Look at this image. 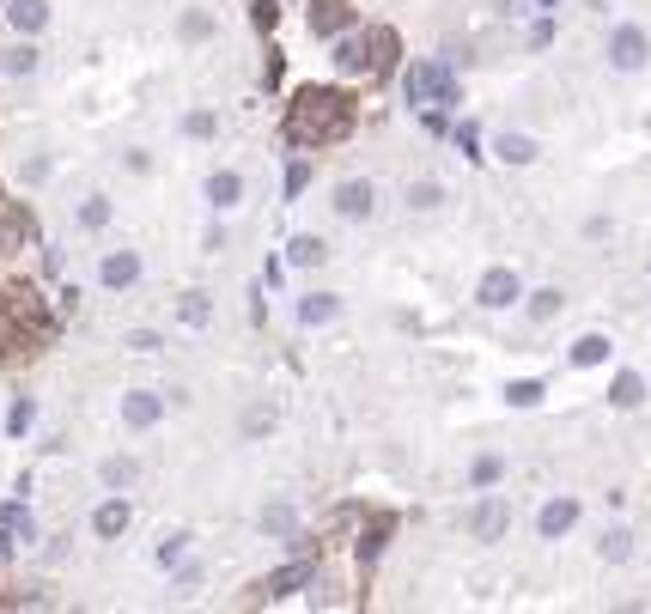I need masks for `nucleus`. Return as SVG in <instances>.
Returning <instances> with one entry per match:
<instances>
[{
    "label": "nucleus",
    "instance_id": "1",
    "mask_svg": "<svg viewBox=\"0 0 651 614\" xmlns=\"http://www.w3.org/2000/svg\"><path fill=\"white\" fill-rule=\"evenodd\" d=\"M347 128H353V98H347V92L311 86V92H299L293 104H286V146H293V152L329 146V140H341Z\"/></svg>",
    "mask_w": 651,
    "mask_h": 614
},
{
    "label": "nucleus",
    "instance_id": "2",
    "mask_svg": "<svg viewBox=\"0 0 651 614\" xmlns=\"http://www.w3.org/2000/svg\"><path fill=\"white\" fill-rule=\"evenodd\" d=\"M408 104L414 110H445L457 104V73L445 61H414L408 67Z\"/></svg>",
    "mask_w": 651,
    "mask_h": 614
},
{
    "label": "nucleus",
    "instance_id": "3",
    "mask_svg": "<svg viewBox=\"0 0 651 614\" xmlns=\"http://www.w3.org/2000/svg\"><path fill=\"white\" fill-rule=\"evenodd\" d=\"M603 55H609L615 73H645V67H651V37H645V25H615Z\"/></svg>",
    "mask_w": 651,
    "mask_h": 614
},
{
    "label": "nucleus",
    "instance_id": "4",
    "mask_svg": "<svg viewBox=\"0 0 651 614\" xmlns=\"http://www.w3.org/2000/svg\"><path fill=\"white\" fill-rule=\"evenodd\" d=\"M475 304H481V311H512V304H524V280L512 268H487L475 280Z\"/></svg>",
    "mask_w": 651,
    "mask_h": 614
},
{
    "label": "nucleus",
    "instance_id": "5",
    "mask_svg": "<svg viewBox=\"0 0 651 614\" xmlns=\"http://www.w3.org/2000/svg\"><path fill=\"white\" fill-rule=\"evenodd\" d=\"M329 207H335V219H353V225L372 219L378 213V183L372 177H347V183H335V201Z\"/></svg>",
    "mask_w": 651,
    "mask_h": 614
},
{
    "label": "nucleus",
    "instance_id": "6",
    "mask_svg": "<svg viewBox=\"0 0 651 614\" xmlns=\"http://www.w3.org/2000/svg\"><path fill=\"white\" fill-rule=\"evenodd\" d=\"M578 517H585V505H578V493H554L536 517V535L542 542H566V535L578 529Z\"/></svg>",
    "mask_w": 651,
    "mask_h": 614
},
{
    "label": "nucleus",
    "instance_id": "7",
    "mask_svg": "<svg viewBox=\"0 0 651 614\" xmlns=\"http://www.w3.org/2000/svg\"><path fill=\"white\" fill-rule=\"evenodd\" d=\"M140 274H147L140 250H104V256H98V286H104V292H128V286H140Z\"/></svg>",
    "mask_w": 651,
    "mask_h": 614
},
{
    "label": "nucleus",
    "instance_id": "8",
    "mask_svg": "<svg viewBox=\"0 0 651 614\" xmlns=\"http://www.w3.org/2000/svg\"><path fill=\"white\" fill-rule=\"evenodd\" d=\"M165 408H171L165 390H128V396H122V426H128V432H153V426L165 420Z\"/></svg>",
    "mask_w": 651,
    "mask_h": 614
},
{
    "label": "nucleus",
    "instance_id": "9",
    "mask_svg": "<svg viewBox=\"0 0 651 614\" xmlns=\"http://www.w3.org/2000/svg\"><path fill=\"white\" fill-rule=\"evenodd\" d=\"M244 195H250L244 171H213V177L201 183V201H207L213 213H238V207H244Z\"/></svg>",
    "mask_w": 651,
    "mask_h": 614
},
{
    "label": "nucleus",
    "instance_id": "10",
    "mask_svg": "<svg viewBox=\"0 0 651 614\" xmlns=\"http://www.w3.org/2000/svg\"><path fill=\"white\" fill-rule=\"evenodd\" d=\"M37 73H43L37 37H13L7 49H0V80H37Z\"/></svg>",
    "mask_w": 651,
    "mask_h": 614
},
{
    "label": "nucleus",
    "instance_id": "11",
    "mask_svg": "<svg viewBox=\"0 0 651 614\" xmlns=\"http://www.w3.org/2000/svg\"><path fill=\"white\" fill-rule=\"evenodd\" d=\"M469 529H475V542H505V529H512V505H505L499 493H487V499L475 505Z\"/></svg>",
    "mask_w": 651,
    "mask_h": 614
},
{
    "label": "nucleus",
    "instance_id": "12",
    "mask_svg": "<svg viewBox=\"0 0 651 614\" xmlns=\"http://www.w3.org/2000/svg\"><path fill=\"white\" fill-rule=\"evenodd\" d=\"M128 523H134L128 493H110V499L92 511V535H98V542H116V535H128Z\"/></svg>",
    "mask_w": 651,
    "mask_h": 614
},
{
    "label": "nucleus",
    "instance_id": "13",
    "mask_svg": "<svg viewBox=\"0 0 651 614\" xmlns=\"http://www.w3.org/2000/svg\"><path fill=\"white\" fill-rule=\"evenodd\" d=\"M293 317H299V329H329V323H341V298L335 292H305L293 304Z\"/></svg>",
    "mask_w": 651,
    "mask_h": 614
},
{
    "label": "nucleus",
    "instance_id": "14",
    "mask_svg": "<svg viewBox=\"0 0 651 614\" xmlns=\"http://www.w3.org/2000/svg\"><path fill=\"white\" fill-rule=\"evenodd\" d=\"M49 0H7V25H13V37H43L49 31Z\"/></svg>",
    "mask_w": 651,
    "mask_h": 614
},
{
    "label": "nucleus",
    "instance_id": "15",
    "mask_svg": "<svg viewBox=\"0 0 651 614\" xmlns=\"http://www.w3.org/2000/svg\"><path fill=\"white\" fill-rule=\"evenodd\" d=\"M256 523H262V535H274V542H293V535L305 529V523H299V505H293V499H268Z\"/></svg>",
    "mask_w": 651,
    "mask_h": 614
},
{
    "label": "nucleus",
    "instance_id": "16",
    "mask_svg": "<svg viewBox=\"0 0 651 614\" xmlns=\"http://www.w3.org/2000/svg\"><path fill=\"white\" fill-rule=\"evenodd\" d=\"M98 487H104V493L140 487V456H104V463H98Z\"/></svg>",
    "mask_w": 651,
    "mask_h": 614
},
{
    "label": "nucleus",
    "instance_id": "17",
    "mask_svg": "<svg viewBox=\"0 0 651 614\" xmlns=\"http://www.w3.org/2000/svg\"><path fill=\"white\" fill-rule=\"evenodd\" d=\"M274 426H280V402H268V396H262V402H250V408H244V420H238V438L262 444Z\"/></svg>",
    "mask_w": 651,
    "mask_h": 614
},
{
    "label": "nucleus",
    "instance_id": "18",
    "mask_svg": "<svg viewBox=\"0 0 651 614\" xmlns=\"http://www.w3.org/2000/svg\"><path fill=\"white\" fill-rule=\"evenodd\" d=\"M329 262V244L317 232H299V238H286V268H323Z\"/></svg>",
    "mask_w": 651,
    "mask_h": 614
},
{
    "label": "nucleus",
    "instance_id": "19",
    "mask_svg": "<svg viewBox=\"0 0 651 614\" xmlns=\"http://www.w3.org/2000/svg\"><path fill=\"white\" fill-rule=\"evenodd\" d=\"M536 152H542V146H536L530 134H518V128L493 140V159H499V165H536Z\"/></svg>",
    "mask_w": 651,
    "mask_h": 614
},
{
    "label": "nucleus",
    "instance_id": "20",
    "mask_svg": "<svg viewBox=\"0 0 651 614\" xmlns=\"http://www.w3.org/2000/svg\"><path fill=\"white\" fill-rule=\"evenodd\" d=\"M177 323H183V329H207V323H213V292L189 286V292L177 298Z\"/></svg>",
    "mask_w": 651,
    "mask_h": 614
},
{
    "label": "nucleus",
    "instance_id": "21",
    "mask_svg": "<svg viewBox=\"0 0 651 614\" xmlns=\"http://www.w3.org/2000/svg\"><path fill=\"white\" fill-rule=\"evenodd\" d=\"M615 347H609V335H578L572 347H566V359H572V371H591V365H603Z\"/></svg>",
    "mask_w": 651,
    "mask_h": 614
},
{
    "label": "nucleus",
    "instance_id": "22",
    "mask_svg": "<svg viewBox=\"0 0 651 614\" xmlns=\"http://www.w3.org/2000/svg\"><path fill=\"white\" fill-rule=\"evenodd\" d=\"M499 481H505V456H499V450H481L475 463H469V487H475V493H493Z\"/></svg>",
    "mask_w": 651,
    "mask_h": 614
},
{
    "label": "nucleus",
    "instance_id": "23",
    "mask_svg": "<svg viewBox=\"0 0 651 614\" xmlns=\"http://www.w3.org/2000/svg\"><path fill=\"white\" fill-rule=\"evenodd\" d=\"M213 31H220V19H213L207 7H189V13L177 19V37H183V43H213Z\"/></svg>",
    "mask_w": 651,
    "mask_h": 614
},
{
    "label": "nucleus",
    "instance_id": "24",
    "mask_svg": "<svg viewBox=\"0 0 651 614\" xmlns=\"http://www.w3.org/2000/svg\"><path fill=\"white\" fill-rule=\"evenodd\" d=\"M311 25L329 37V31H347L353 25V7H347V0H317V7H311Z\"/></svg>",
    "mask_w": 651,
    "mask_h": 614
},
{
    "label": "nucleus",
    "instance_id": "25",
    "mask_svg": "<svg viewBox=\"0 0 651 614\" xmlns=\"http://www.w3.org/2000/svg\"><path fill=\"white\" fill-rule=\"evenodd\" d=\"M110 195H86L80 207H74V225H80V232H104V225H110Z\"/></svg>",
    "mask_w": 651,
    "mask_h": 614
},
{
    "label": "nucleus",
    "instance_id": "26",
    "mask_svg": "<svg viewBox=\"0 0 651 614\" xmlns=\"http://www.w3.org/2000/svg\"><path fill=\"white\" fill-rule=\"evenodd\" d=\"M524 304H530V317H536V323H554V317L566 311V292H560V286H536Z\"/></svg>",
    "mask_w": 651,
    "mask_h": 614
},
{
    "label": "nucleus",
    "instance_id": "27",
    "mask_svg": "<svg viewBox=\"0 0 651 614\" xmlns=\"http://www.w3.org/2000/svg\"><path fill=\"white\" fill-rule=\"evenodd\" d=\"M609 402H615V408H639V402H645V377H639V371H615Z\"/></svg>",
    "mask_w": 651,
    "mask_h": 614
},
{
    "label": "nucleus",
    "instance_id": "28",
    "mask_svg": "<svg viewBox=\"0 0 651 614\" xmlns=\"http://www.w3.org/2000/svg\"><path fill=\"white\" fill-rule=\"evenodd\" d=\"M439 201H445V183L439 177H414L408 183V213H432Z\"/></svg>",
    "mask_w": 651,
    "mask_h": 614
},
{
    "label": "nucleus",
    "instance_id": "29",
    "mask_svg": "<svg viewBox=\"0 0 651 614\" xmlns=\"http://www.w3.org/2000/svg\"><path fill=\"white\" fill-rule=\"evenodd\" d=\"M335 61H341L347 73H372V49H366V37H341V43H335Z\"/></svg>",
    "mask_w": 651,
    "mask_h": 614
},
{
    "label": "nucleus",
    "instance_id": "30",
    "mask_svg": "<svg viewBox=\"0 0 651 614\" xmlns=\"http://www.w3.org/2000/svg\"><path fill=\"white\" fill-rule=\"evenodd\" d=\"M366 49H372V73H390L396 67V31H366Z\"/></svg>",
    "mask_w": 651,
    "mask_h": 614
},
{
    "label": "nucleus",
    "instance_id": "31",
    "mask_svg": "<svg viewBox=\"0 0 651 614\" xmlns=\"http://www.w3.org/2000/svg\"><path fill=\"white\" fill-rule=\"evenodd\" d=\"M548 390H542V377H512V383H505V402H512V408H536Z\"/></svg>",
    "mask_w": 651,
    "mask_h": 614
},
{
    "label": "nucleus",
    "instance_id": "32",
    "mask_svg": "<svg viewBox=\"0 0 651 614\" xmlns=\"http://www.w3.org/2000/svg\"><path fill=\"white\" fill-rule=\"evenodd\" d=\"M311 572H317L311 560H299V566H286V572H274V578H268V596H286V590H299V584H311Z\"/></svg>",
    "mask_w": 651,
    "mask_h": 614
},
{
    "label": "nucleus",
    "instance_id": "33",
    "mask_svg": "<svg viewBox=\"0 0 651 614\" xmlns=\"http://www.w3.org/2000/svg\"><path fill=\"white\" fill-rule=\"evenodd\" d=\"M609 566H621V560H633V529H609L603 535V548H597Z\"/></svg>",
    "mask_w": 651,
    "mask_h": 614
},
{
    "label": "nucleus",
    "instance_id": "34",
    "mask_svg": "<svg viewBox=\"0 0 651 614\" xmlns=\"http://www.w3.org/2000/svg\"><path fill=\"white\" fill-rule=\"evenodd\" d=\"M305 183H311V165H305V159H293V165H286V177H280V201H299V195H305Z\"/></svg>",
    "mask_w": 651,
    "mask_h": 614
},
{
    "label": "nucleus",
    "instance_id": "35",
    "mask_svg": "<svg viewBox=\"0 0 651 614\" xmlns=\"http://www.w3.org/2000/svg\"><path fill=\"white\" fill-rule=\"evenodd\" d=\"M31 420H37V402H31V396H19V402L7 408V438H25V432H31Z\"/></svg>",
    "mask_w": 651,
    "mask_h": 614
},
{
    "label": "nucleus",
    "instance_id": "36",
    "mask_svg": "<svg viewBox=\"0 0 651 614\" xmlns=\"http://www.w3.org/2000/svg\"><path fill=\"white\" fill-rule=\"evenodd\" d=\"M0 523H7L13 535H19V542H31V535H37V523H31V511L13 499V505H0Z\"/></svg>",
    "mask_w": 651,
    "mask_h": 614
},
{
    "label": "nucleus",
    "instance_id": "37",
    "mask_svg": "<svg viewBox=\"0 0 651 614\" xmlns=\"http://www.w3.org/2000/svg\"><path fill=\"white\" fill-rule=\"evenodd\" d=\"M183 134L189 140H213V134H220V116H213V110H189L183 116Z\"/></svg>",
    "mask_w": 651,
    "mask_h": 614
},
{
    "label": "nucleus",
    "instance_id": "38",
    "mask_svg": "<svg viewBox=\"0 0 651 614\" xmlns=\"http://www.w3.org/2000/svg\"><path fill=\"white\" fill-rule=\"evenodd\" d=\"M183 554H189V535H183V529H171L165 542H159V566H183Z\"/></svg>",
    "mask_w": 651,
    "mask_h": 614
},
{
    "label": "nucleus",
    "instance_id": "39",
    "mask_svg": "<svg viewBox=\"0 0 651 614\" xmlns=\"http://www.w3.org/2000/svg\"><path fill=\"white\" fill-rule=\"evenodd\" d=\"M122 347H128V353H159L165 341H159V329H128V335H122Z\"/></svg>",
    "mask_w": 651,
    "mask_h": 614
},
{
    "label": "nucleus",
    "instance_id": "40",
    "mask_svg": "<svg viewBox=\"0 0 651 614\" xmlns=\"http://www.w3.org/2000/svg\"><path fill=\"white\" fill-rule=\"evenodd\" d=\"M548 43H554V19H536V25L524 31V49H530V55H542Z\"/></svg>",
    "mask_w": 651,
    "mask_h": 614
},
{
    "label": "nucleus",
    "instance_id": "41",
    "mask_svg": "<svg viewBox=\"0 0 651 614\" xmlns=\"http://www.w3.org/2000/svg\"><path fill=\"white\" fill-rule=\"evenodd\" d=\"M384 535H390V523L366 529V542H359V566H372V560H378V548H384Z\"/></svg>",
    "mask_w": 651,
    "mask_h": 614
},
{
    "label": "nucleus",
    "instance_id": "42",
    "mask_svg": "<svg viewBox=\"0 0 651 614\" xmlns=\"http://www.w3.org/2000/svg\"><path fill=\"white\" fill-rule=\"evenodd\" d=\"M122 165H128L134 177H147V171H153V152H147V146H128V152H122Z\"/></svg>",
    "mask_w": 651,
    "mask_h": 614
},
{
    "label": "nucleus",
    "instance_id": "43",
    "mask_svg": "<svg viewBox=\"0 0 651 614\" xmlns=\"http://www.w3.org/2000/svg\"><path fill=\"white\" fill-rule=\"evenodd\" d=\"M7 560H13V529L0 523V566H7Z\"/></svg>",
    "mask_w": 651,
    "mask_h": 614
}]
</instances>
